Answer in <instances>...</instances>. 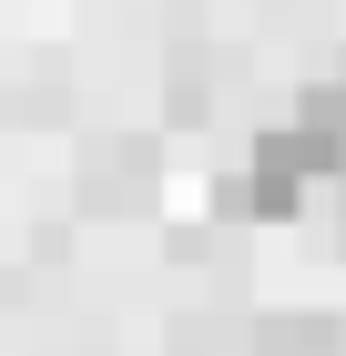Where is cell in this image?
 Returning a JSON list of instances; mask_svg holds the SVG:
<instances>
[{"mask_svg": "<svg viewBox=\"0 0 346 356\" xmlns=\"http://www.w3.org/2000/svg\"><path fill=\"white\" fill-rule=\"evenodd\" d=\"M153 184H163V153L143 133H112V143L81 153V214H143Z\"/></svg>", "mask_w": 346, "mask_h": 356, "instance_id": "cell-2", "label": "cell"}, {"mask_svg": "<svg viewBox=\"0 0 346 356\" xmlns=\"http://www.w3.org/2000/svg\"><path fill=\"white\" fill-rule=\"evenodd\" d=\"M336 245H346V204H336Z\"/></svg>", "mask_w": 346, "mask_h": 356, "instance_id": "cell-4", "label": "cell"}, {"mask_svg": "<svg viewBox=\"0 0 346 356\" xmlns=\"http://www.w3.org/2000/svg\"><path fill=\"white\" fill-rule=\"evenodd\" d=\"M326 173H346V143L336 133H306V122H275V133H255V153H244V214L255 224H285L295 204H306V184H326Z\"/></svg>", "mask_w": 346, "mask_h": 356, "instance_id": "cell-1", "label": "cell"}, {"mask_svg": "<svg viewBox=\"0 0 346 356\" xmlns=\"http://www.w3.org/2000/svg\"><path fill=\"white\" fill-rule=\"evenodd\" d=\"M255 356H346V326L326 316V305H306V316H265V326H255Z\"/></svg>", "mask_w": 346, "mask_h": 356, "instance_id": "cell-3", "label": "cell"}, {"mask_svg": "<svg viewBox=\"0 0 346 356\" xmlns=\"http://www.w3.org/2000/svg\"><path fill=\"white\" fill-rule=\"evenodd\" d=\"M336 82H346V72H336Z\"/></svg>", "mask_w": 346, "mask_h": 356, "instance_id": "cell-5", "label": "cell"}]
</instances>
